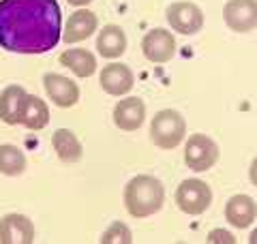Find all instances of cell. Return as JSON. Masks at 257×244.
I'll return each mask as SVG.
<instances>
[{"label":"cell","instance_id":"cell-10","mask_svg":"<svg viewBox=\"0 0 257 244\" xmlns=\"http://www.w3.org/2000/svg\"><path fill=\"white\" fill-rule=\"evenodd\" d=\"M43 88H45V94L50 96V101L56 107L69 109L73 105H77L79 101V86L73 79L60 75V73H45Z\"/></svg>","mask_w":257,"mask_h":244},{"label":"cell","instance_id":"cell-17","mask_svg":"<svg viewBox=\"0 0 257 244\" xmlns=\"http://www.w3.org/2000/svg\"><path fill=\"white\" fill-rule=\"evenodd\" d=\"M58 62L62 67H67L73 75L77 77H92L96 73V58L92 52L82 50V47H75V50H64L58 56Z\"/></svg>","mask_w":257,"mask_h":244},{"label":"cell","instance_id":"cell-23","mask_svg":"<svg viewBox=\"0 0 257 244\" xmlns=\"http://www.w3.org/2000/svg\"><path fill=\"white\" fill-rule=\"evenodd\" d=\"M248 180L253 186H257V157L251 161V167H248Z\"/></svg>","mask_w":257,"mask_h":244},{"label":"cell","instance_id":"cell-8","mask_svg":"<svg viewBox=\"0 0 257 244\" xmlns=\"http://www.w3.org/2000/svg\"><path fill=\"white\" fill-rule=\"evenodd\" d=\"M223 20L231 32H251L257 28V0H227Z\"/></svg>","mask_w":257,"mask_h":244},{"label":"cell","instance_id":"cell-7","mask_svg":"<svg viewBox=\"0 0 257 244\" xmlns=\"http://www.w3.org/2000/svg\"><path fill=\"white\" fill-rule=\"evenodd\" d=\"M142 54L144 58L155 62V64H165L176 56V39L170 30L165 28H152L148 30L142 39Z\"/></svg>","mask_w":257,"mask_h":244},{"label":"cell","instance_id":"cell-2","mask_svg":"<svg viewBox=\"0 0 257 244\" xmlns=\"http://www.w3.org/2000/svg\"><path fill=\"white\" fill-rule=\"evenodd\" d=\"M165 203V186L155 176L140 174L124 186V208L133 218H148Z\"/></svg>","mask_w":257,"mask_h":244},{"label":"cell","instance_id":"cell-12","mask_svg":"<svg viewBox=\"0 0 257 244\" xmlns=\"http://www.w3.org/2000/svg\"><path fill=\"white\" fill-rule=\"evenodd\" d=\"M35 225L26 214H5L0 218V244H32Z\"/></svg>","mask_w":257,"mask_h":244},{"label":"cell","instance_id":"cell-6","mask_svg":"<svg viewBox=\"0 0 257 244\" xmlns=\"http://www.w3.org/2000/svg\"><path fill=\"white\" fill-rule=\"evenodd\" d=\"M165 18L172 30L180 32V35H195L204 28V11L195 3H189V0L172 3L165 11Z\"/></svg>","mask_w":257,"mask_h":244},{"label":"cell","instance_id":"cell-5","mask_svg":"<svg viewBox=\"0 0 257 244\" xmlns=\"http://www.w3.org/2000/svg\"><path fill=\"white\" fill-rule=\"evenodd\" d=\"M219 146L212 137H208L204 133L191 135L187 144H184V163L193 172H208L216 165L219 161Z\"/></svg>","mask_w":257,"mask_h":244},{"label":"cell","instance_id":"cell-19","mask_svg":"<svg viewBox=\"0 0 257 244\" xmlns=\"http://www.w3.org/2000/svg\"><path fill=\"white\" fill-rule=\"evenodd\" d=\"M28 92L24 90L22 86L18 84H11L7 86L3 92H0V120L5 125H20V111H22V103H24V96Z\"/></svg>","mask_w":257,"mask_h":244},{"label":"cell","instance_id":"cell-14","mask_svg":"<svg viewBox=\"0 0 257 244\" xmlns=\"http://www.w3.org/2000/svg\"><path fill=\"white\" fill-rule=\"evenodd\" d=\"M257 218V203L248 195H234L225 203V221L236 229H246Z\"/></svg>","mask_w":257,"mask_h":244},{"label":"cell","instance_id":"cell-25","mask_svg":"<svg viewBox=\"0 0 257 244\" xmlns=\"http://www.w3.org/2000/svg\"><path fill=\"white\" fill-rule=\"evenodd\" d=\"M248 244H257V229H253L251 235H248Z\"/></svg>","mask_w":257,"mask_h":244},{"label":"cell","instance_id":"cell-4","mask_svg":"<svg viewBox=\"0 0 257 244\" xmlns=\"http://www.w3.org/2000/svg\"><path fill=\"white\" fill-rule=\"evenodd\" d=\"M176 206H178L184 214L189 216H199L204 214L212 203V189L208 182L199 180V178H189L182 180L180 186L176 189Z\"/></svg>","mask_w":257,"mask_h":244},{"label":"cell","instance_id":"cell-21","mask_svg":"<svg viewBox=\"0 0 257 244\" xmlns=\"http://www.w3.org/2000/svg\"><path fill=\"white\" fill-rule=\"evenodd\" d=\"M131 242H133L131 229L120 221H114L101 235V244H131Z\"/></svg>","mask_w":257,"mask_h":244},{"label":"cell","instance_id":"cell-3","mask_svg":"<svg viewBox=\"0 0 257 244\" xmlns=\"http://www.w3.org/2000/svg\"><path fill=\"white\" fill-rule=\"evenodd\" d=\"M187 135V122L176 109H161L150 120V142L161 150H174Z\"/></svg>","mask_w":257,"mask_h":244},{"label":"cell","instance_id":"cell-13","mask_svg":"<svg viewBox=\"0 0 257 244\" xmlns=\"http://www.w3.org/2000/svg\"><path fill=\"white\" fill-rule=\"evenodd\" d=\"M96 28H99V20L92 11H88L86 7H79L75 13L69 15L67 24H64V32H62V41L67 45H75L82 43L88 37H92Z\"/></svg>","mask_w":257,"mask_h":244},{"label":"cell","instance_id":"cell-15","mask_svg":"<svg viewBox=\"0 0 257 244\" xmlns=\"http://www.w3.org/2000/svg\"><path fill=\"white\" fill-rule=\"evenodd\" d=\"M96 52L107 60H116L126 52V35L116 24L103 26L96 37Z\"/></svg>","mask_w":257,"mask_h":244},{"label":"cell","instance_id":"cell-11","mask_svg":"<svg viewBox=\"0 0 257 244\" xmlns=\"http://www.w3.org/2000/svg\"><path fill=\"white\" fill-rule=\"evenodd\" d=\"M114 125L120 131L133 133L144 125L146 120V103L140 96H124L114 105Z\"/></svg>","mask_w":257,"mask_h":244},{"label":"cell","instance_id":"cell-20","mask_svg":"<svg viewBox=\"0 0 257 244\" xmlns=\"http://www.w3.org/2000/svg\"><path fill=\"white\" fill-rule=\"evenodd\" d=\"M26 169V154L13 144H0V174L22 176Z\"/></svg>","mask_w":257,"mask_h":244},{"label":"cell","instance_id":"cell-1","mask_svg":"<svg viewBox=\"0 0 257 244\" xmlns=\"http://www.w3.org/2000/svg\"><path fill=\"white\" fill-rule=\"evenodd\" d=\"M62 39L56 0H0V45L13 54H45Z\"/></svg>","mask_w":257,"mask_h":244},{"label":"cell","instance_id":"cell-24","mask_svg":"<svg viewBox=\"0 0 257 244\" xmlns=\"http://www.w3.org/2000/svg\"><path fill=\"white\" fill-rule=\"evenodd\" d=\"M67 3H69V5H73V7H77V9H79V7H88V5L92 3V0H67Z\"/></svg>","mask_w":257,"mask_h":244},{"label":"cell","instance_id":"cell-16","mask_svg":"<svg viewBox=\"0 0 257 244\" xmlns=\"http://www.w3.org/2000/svg\"><path fill=\"white\" fill-rule=\"evenodd\" d=\"M50 122V109L43 99H39L35 94H26L22 103L20 111V125L30 129V131H41Z\"/></svg>","mask_w":257,"mask_h":244},{"label":"cell","instance_id":"cell-22","mask_svg":"<svg viewBox=\"0 0 257 244\" xmlns=\"http://www.w3.org/2000/svg\"><path fill=\"white\" fill-rule=\"evenodd\" d=\"M208 244H236V235L227 229H212L206 238Z\"/></svg>","mask_w":257,"mask_h":244},{"label":"cell","instance_id":"cell-9","mask_svg":"<svg viewBox=\"0 0 257 244\" xmlns=\"http://www.w3.org/2000/svg\"><path fill=\"white\" fill-rule=\"evenodd\" d=\"M99 84L103 92L109 96H126L135 86V75L131 67H126L122 62H109L107 67H103L99 75Z\"/></svg>","mask_w":257,"mask_h":244},{"label":"cell","instance_id":"cell-18","mask_svg":"<svg viewBox=\"0 0 257 244\" xmlns=\"http://www.w3.org/2000/svg\"><path fill=\"white\" fill-rule=\"evenodd\" d=\"M52 146L62 163H77L84 157L82 142H79L77 135L73 131H69V129H56L52 135Z\"/></svg>","mask_w":257,"mask_h":244}]
</instances>
